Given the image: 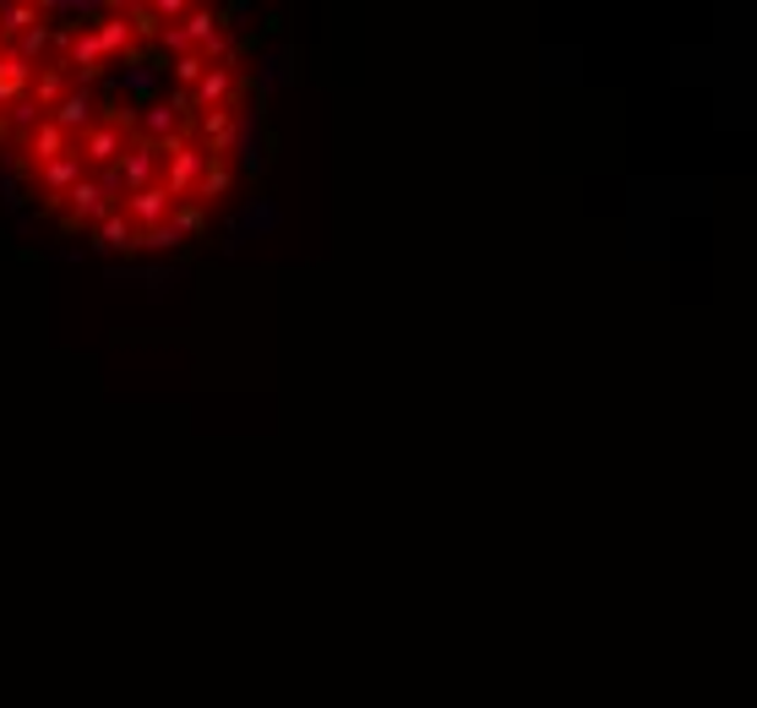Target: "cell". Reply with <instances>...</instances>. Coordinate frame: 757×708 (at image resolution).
Here are the masks:
<instances>
[{"mask_svg": "<svg viewBox=\"0 0 757 708\" xmlns=\"http://www.w3.org/2000/svg\"><path fill=\"white\" fill-rule=\"evenodd\" d=\"M110 99H121V104H152V99H163V60H152V55L126 60L110 77Z\"/></svg>", "mask_w": 757, "mask_h": 708, "instance_id": "obj_2", "label": "cell"}, {"mask_svg": "<svg viewBox=\"0 0 757 708\" xmlns=\"http://www.w3.org/2000/svg\"><path fill=\"white\" fill-rule=\"evenodd\" d=\"M163 153V169H158V186L169 191V202H191V191H196V180H202V169H207V153L196 147V142H169V147H158Z\"/></svg>", "mask_w": 757, "mask_h": 708, "instance_id": "obj_1", "label": "cell"}, {"mask_svg": "<svg viewBox=\"0 0 757 708\" xmlns=\"http://www.w3.org/2000/svg\"><path fill=\"white\" fill-rule=\"evenodd\" d=\"M11 153H16L27 169H44V164H55V158H66V153H71V137H66V132H60V126L44 115V121H38L27 137L11 142Z\"/></svg>", "mask_w": 757, "mask_h": 708, "instance_id": "obj_9", "label": "cell"}, {"mask_svg": "<svg viewBox=\"0 0 757 708\" xmlns=\"http://www.w3.org/2000/svg\"><path fill=\"white\" fill-rule=\"evenodd\" d=\"M180 33L191 38V49H207V44L218 38V5H185Z\"/></svg>", "mask_w": 757, "mask_h": 708, "instance_id": "obj_17", "label": "cell"}, {"mask_svg": "<svg viewBox=\"0 0 757 708\" xmlns=\"http://www.w3.org/2000/svg\"><path fill=\"white\" fill-rule=\"evenodd\" d=\"M126 147H132V132H121V126H110V121H99L88 137L71 142V153L82 158V169H88V175H104V169H115V164L126 158Z\"/></svg>", "mask_w": 757, "mask_h": 708, "instance_id": "obj_5", "label": "cell"}, {"mask_svg": "<svg viewBox=\"0 0 757 708\" xmlns=\"http://www.w3.org/2000/svg\"><path fill=\"white\" fill-rule=\"evenodd\" d=\"M93 251H104V257H137V229H132V218H126V213H104V218L93 224Z\"/></svg>", "mask_w": 757, "mask_h": 708, "instance_id": "obj_12", "label": "cell"}, {"mask_svg": "<svg viewBox=\"0 0 757 708\" xmlns=\"http://www.w3.org/2000/svg\"><path fill=\"white\" fill-rule=\"evenodd\" d=\"M158 169H163V153L148 147V142H132V147H126V158L115 164V175H121L126 196H132V191H143V186H152V180H158Z\"/></svg>", "mask_w": 757, "mask_h": 708, "instance_id": "obj_10", "label": "cell"}, {"mask_svg": "<svg viewBox=\"0 0 757 708\" xmlns=\"http://www.w3.org/2000/svg\"><path fill=\"white\" fill-rule=\"evenodd\" d=\"M88 169H82V158L77 153H66V158H55V164H44V169H33V180H27V196H38L44 207H60V196L82 180Z\"/></svg>", "mask_w": 757, "mask_h": 708, "instance_id": "obj_8", "label": "cell"}, {"mask_svg": "<svg viewBox=\"0 0 757 708\" xmlns=\"http://www.w3.org/2000/svg\"><path fill=\"white\" fill-rule=\"evenodd\" d=\"M44 22V11L33 5V0H0V49L11 44V38H22L27 27H38Z\"/></svg>", "mask_w": 757, "mask_h": 708, "instance_id": "obj_15", "label": "cell"}, {"mask_svg": "<svg viewBox=\"0 0 757 708\" xmlns=\"http://www.w3.org/2000/svg\"><path fill=\"white\" fill-rule=\"evenodd\" d=\"M38 121H44V110H38V104H33L27 93H22V99H16V104L5 110V132H11V142H22L27 132H33V126H38Z\"/></svg>", "mask_w": 757, "mask_h": 708, "instance_id": "obj_20", "label": "cell"}, {"mask_svg": "<svg viewBox=\"0 0 757 708\" xmlns=\"http://www.w3.org/2000/svg\"><path fill=\"white\" fill-rule=\"evenodd\" d=\"M246 82L262 88V93H273V88L295 82V60H290L284 49H268V55H257V77H246Z\"/></svg>", "mask_w": 757, "mask_h": 708, "instance_id": "obj_16", "label": "cell"}, {"mask_svg": "<svg viewBox=\"0 0 757 708\" xmlns=\"http://www.w3.org/2000/svg\"><path fill=\"white\" fill-rule=\"evenodd\" d=\"M273 229H279V207H273V202H251V207L240 213V229H235V235H257V240H262V235H273Z\"/></svg>", "mask_w": 757, "mask_h": 708, "instance_id": "obj_19", "label": "cell"}, {"mask_svg": "<svg viewBox=\"0 0 757 708\" xmlns=\"http://www.w3.org/2000/svg\"><path fill=\"white\" fill-rule=\"evenodd\" d=\"M180 246H185V235H180V229H174L169 218L137 235V251H148V257H169V251H180Z\"/></svg>", "mask_w": 757, "mask_h": 708, "instance_id": "obj_18", "label": "cell"}, {"mask_svg": "<svg viewBox=\"0 0 757 708\" xmlns=\"http://www.w3.org/2000/svg\"><path fill=\"white\" fill-rule=\"evenodd\" d=\"M104 213H115L110 202H104V191H99V180L93 175H82L66 196H60V207H55V218H60V229L66 235H77V229H93Z\"/></svg>", "mask_w": 757, "mask_h": 708, "instance_id": "obj_3", "label": "cell"}, {"mask_svg": "<svg viewBox=\"0 0 757 708\" xmlns=\"http://www.w3.org/2000/svg\"><path fill=\"white\" fill-rule=\"evenodd\" d=\"M99 110H104V99H99L93 88H77V82H71V88H66V99L49 110V121L77 142V137H88V132L99 126Z\"/></svg>", "mask_w": 757, "mask_h": 708, "instance_id": "obj_6", "label": "cell"}, {"mask_svg": "<svg viewBox=\"0 0 757 708\" xmlns=\"http://www.w3.org/2000/svg\"><path fill=\"white\" fill-rule=\"evenodd\" d=\"M169 224H174L185 240H196V235L207 229V207H196V202H174V207H169Z\"/></svg>", "mask_w": 757, "mask_h": 708, "instance_id": "obj_21", "label": "cell"}, {"mask_svg": "<svg viewBox=\"0 0 757 708\" xmlns=\"http://www.w3.org/2000/svg\"><path fill=\"white\" fill-rule=\"evenodd\" d=\"M66 88H71V71L60 66V60H44V66H33V82H27V99L49 115L60 99H66Z\"/></svg>", "mask_w": 757, "mask_h": 708, "instance_id": "obj_13", "label": "cell"}, {"mask_svg": "<svg viewBox=\"0 0 757 708\" xmlns=\"http://www.w3.org/2000/svg\"><path fill=\"white\" fill-rule=\"evenodd\" d=\"M93 38H99V49H104V66H126V60H137L143 49H137V38H132V27H126V11L121 5H104V16L93 22Z\"/></svg>", "mask_w": 757, "mask_h": 708, "instance_id": "obj_7", "label": "cell"}, {"mask_svg": "<svg viewBox=\"0 0 757 708\" xmlns=\"http://www.w3.org/2000/svg\"><path fill=\"white\" fill-rule=\"evenodd\" d=\"M229 191H235V164H229V158H207V169H202L191 202H196V207H213V202L229 196Z\"/></svg>", "mask_w": 757, "mask_h": 708, "instance_id": "obj_14", "label": "cell"}, {"mask_svg": "<svg viewBox=\"0 0 757 708\" xmlns=\"http://www.w3.org/2000/svg\"><path fill=\"white\" fill-rule=\"evenodd\" d=\"M169 207H174V202H169V191H163L158 180H152V186H143V191H132V196L121 202V213L132 218V229H137V235H143V229H152V224H163V218H169Z\"/></svg>", "mask_w": 757, "mask_h": 708, "instance_id": "obj_11", "label": "cell"}, {"mask_svg": "<svg viewBox=\"0 0 757 708\" xmlns=\"http://www.w3.org/2000/svg\"><path fill=\"white\" fill-rule=\"evenodd\" d=\"M191 137V121L169 104V99H152V104H137V126H132V142H148V147H169V142Z\"/></svg>", "mask_w": 757, "mask_h": 708, "instance_id": "obj_4", "label": "cell"}]
</instances>
